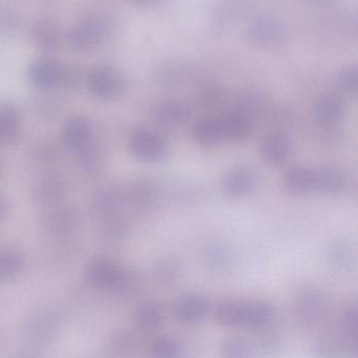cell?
I'll list each match as a JSON object with an SVG mask.
<instances>
[{"label":"cell","instance_id":"cell-34","mask_svg":"<svg viewBox=\"0 0 358 358\" xmlns=\"http://www.w3.org/2000/svg\"><path fill=\"white\" fill-rule=\"evenodd\" d=\"M79 165L87 171H95L101 166L102 154L97 145L89 143L77 152Z\"/></svg>","mask_w":358,"mask_h":358},{"label":"cell","instance_id":"cell-25","mask_svg":"<svg viewBox=\"0 0 358 358\" xmlns=\"http://www.w3.org/2000/svg\"><path fill=\"white\" fill-rule=\"evenodd\" d=\"M66 194V185L57 178L49 177L41 180L33 188L35 201L41 204L57 202Z\"/></svg>","mask_w":358,"mask_h":358},{"label":"cell","instance_id":"cell-33","mask_svg":"<svg viewBox=\"0 0 358 358\" xmlns=\"http://www.w3.org/2000/svg\"><path fill=\"white\" fill-rule=\"evenodd\" d=\"M50 228L52 231L58 234H68L71 230L74 229L76 225V217L73 211L69 209L56 211L52 215L49 222Z\"/></svg>","mask_w":358,"mask_h":358},{"label":"cell","instance_id":"cell-38","mask_svg":"<svg viewBox=\"0 0 358 358\" xmlns=\"http://www.w3.org/2000/svg\"><path fill=\"white\" fill-rule=\"evenodd\" d=\"M129 1L142 9H154L164 3L165 0H129Z\"/></svg>","mask_w":358,"mask_h":358},{"label":"cell","instance_id":"cell-30","mask_svg":"<svg viewBox=\"0 0 358 358\" xmlns=\"http://www.w3.org/2000/svg\"><path fill=\"white\" fill-rule=\"evenodd\" d=\"M182 345L175 337H160L155 341L152 347V354L155 357L175 358L181 355Z\"/></svg>","mask_w":358,"mask_h":358},{"label":"cell","instance_id":"cell-17","mask_svg":"<svg viewBox=\"0 0 358 358\" xmlns=\"http://www.w3.org/2000/svg\"><path fill=\"white\" fill-rule=\"evenodd\" d=\"M62 136L66 148L77 152L91 143L93 139V127L85 117H72L64 124Z\"/></svg>","mask_w":358,"mask_h":358},{"label":"cell","instance_id":"cell-31","mask_svg":"<svg viewBox=\"0 0 358 358\" xmlns=\"http://www.w3.org/2000/svg\"><path fill=\"white\" fill-rule=\"evenodd\" d=\"M110 343H112L113 349L117 353L129 354L137 348L138 337L131 329H119L113 335Z\"/></svg>","mask_w":358,"mask_h":358},{"label":"cell","instance_id":"cell-21","mask_svg":"<svg viewBox=\"0 0 358 358\" xmlns=\"http://www.w3.org/2000/svg\"><path fill=\"white\" fill-rule=\"evenodd\" d=\"M284 188L293 196H301L314 190V169L309 167H291L284 176Z\"/></svg>","mask_w":358,"mask_h":358},{"label":"cell","instance_id":"cell-11","mask_svg":"<svg viewBox=\"0 0 358 358\" xmlns=\"http://www.w3.org/2000/svg\"><path fill=\"white\" fill-rule=\"evenodd\" d=\"M293 145L290 138L282 131H271L262 140L259 154L264 162L271 166L285 164L292 154Z\"/></svg>","mask_w":358,"mask_h":358},{"label":"cell","instance_id":"cell-7","mask_svg":"<svg viewBox=\"0 0 358 358\" xmlns=\"http://www.w3.org/2000/svg\"><path fill=\"white\" fill-rule=\"evenodd\" d=\"M276 311L273 306L262 301H240L238 329L265 330L273 324Z\"/></svg>","mask_w":358,"mask_h":358},{"label":"cell","instance_id":"cell-28","mask_svg":"<svg viewBox=\"0 0 358 358\" xmlns=\"http://www.w3.org/2000/svg\"><path fill=\"white\" fill-rule=\"evenodd\" d=\"M22 265L24 261L20 253L14 250L0 251V282H9L16 278Z\"/></svg>","mask_w":358,"mask_h":358},{"label":"cell","instance_id":"cell-22","mask_svg":"<svg viewBox=\"0 0 358 358\" xmlns=\"http://www.w3.org/2000/svg\"><path fill=\"white\" fill-rule=\"evenodd\" d=\"M194 141L205 148L217 146L223 139L220 119L213 117H204L194 123L192 129Z\"/></svg>","mask_w":358,"mask_h":358},{"label":"cell","instance_id":"cell-18","mask_svg":"<svg viewBox=\"0 0 358 358\" xmlns=\"http://www.w3.org/2000/svg\"><path fill=\"white\" fill-rule=\"evenodd\" d=\"M32 36L36 47L49 53L57 51L62 41L59 26L51 18L37 20L33 27Z\"/></svg>","mask_w":358,"mask_h":358},{"label":"cell","instance_id":"cell-1","mask_svg":"<svg viewBox=\"0 0 358 358\" xmlns=\"http://www.w3.org/2000/svg\"><path fill=\"white\" fill-rule=\"evenodd\" d=\"M90 284L106 291H125L135 285V278L127 270L106 257L94 259L85 271Z\"/></svg>","mask_w":358,"mask_h":358},{"label":"cell","instance_id":"cell-12","mask_svg":"<svg viewBox=\"0 0 358 358\" xmlns=\"http://www.w3.org/2000/svg\"><path fill=\"white\" fill-rule=\"evenodd\" d=\"M125 204L135 210L146 211L152 208L160 199V189L150 179H139L123 188Z\"/></svg>","mask_w":358,"mask_h":358},{"label":"cell","instance_id":"cell-40","mask_svg":"<svg viewBox=\"0 0 358 358\" xmlns=\"http://www.w3.org/2000/svg\"><path fill=\"white\" fill-rule=\"evenodd\" d=\"M310 3H328L330 0H308Z\"/></svg>","mask_w":358,"mask_h":358},{"label":"cell","instance_id":"cell-16","mask_svg":"<svg viewBox=\"0 0 358 358\" xmlns=\"http://www.w3.org/2000/svg\"><path fill=\"white\" fill-rule=\"evenodd\" d=\"M209 303L201 293H187L180 297L176 306L178 318L186 324H198L208 315Z\"/></svg>","mask_w":358,"mask_h":358},{"label":"cell","instance_id":"cell-13","mask_svg":"<svg viewBox=\"0 0 358 358\" xmlns=\"http://www.w3.org/2000/svg\"><path fill=\"white\" fill-rule=\"evenodd\" d=\"M347 104L345 98L336 93H326L316 100L313 108L314 118L322 127L336 125L345 116Z\"/></svg>","mask_w":358,"mask_h":358},{"label":"cell","instance_id":"cell-19","mask_svg":"<svg viewBox=\"0 0 358 358\" xmlns=\"http://www.w3.org/2000/svg\"><path fill=\"white\" fill-rule=\"evenodd\" d=\"M189 106L183 100H163L156 108L157 120L165 127H181L189 119Z\"/></svg>","mask_w":358,"mask_h":358},{"label":"cell","instance_id":"cell-8","mask_svg":"<svg viewBox=\"0 0 358 358\" xmlns=\"http://www.w3.org/2000/svg\"><path fill=\"white\" fill-rule=\"evenodd\" d=\"M251 43L262 48H274L284 43L286 32L278 20L268 16L253 20L247 28Z\"/></svg>","mask_w":358,"mask_h":358},{"label":"cell","instance_id":"cell-20","mask_svg":"<svg viewBox=\"0 0 358 358\" xmlns=\"http://www.w3.org/2000/svg\"><path fill=\"white\" fill-rule=\"evenodd\" d=\"M223 137L230 141H244L250 137L253 129V119L242 113H228L220 119Z\"/></svg>","mask_w":358,"mask_h":358},{"label":"cell","instance_id":"cell-26","mask_svg":"<svg viewBox=\"0 0 358 358\" xmlns=\"http://www.w3.org/2000/svg\"><path fill=\"white\" fill-rule=\"evenodd\" d=\"M20 120L17 110L11 104H0V142H11L20 133Z\"/></svg>","mask_w":358,"mask_h":358},{"label":"cell","instance_id":"cell-5","mask_svg":"<svg viewBox=\"0 0 358 358\" xmlns=\"http://www.w3.org/2000/svg\"><path fill=\"white\" fill-rule=\"evenodd\" d=\"M326 308V296L322 291L314 287L301 289L295 297V317L305 326L317 324L322 320Z\"/></svg>","mask_w":358,"mask_h":358},{"label":"cell","instance_id":"cell-15","mask_svg":"<svg viewBox=\"0 0 358 358\" xmlns=\"http://www.w3.org/2000/svg\"><path fill=\"white\" fill-rule=\"evenodd\" d=\"M347 173L335 165H324L314 171V190L327 196H336L348 187Z\"/></svg>","mask_w":358,"mask_h":358},{"label":"cell","instance_id":"cell-27","mask_svg":"<svg viewBox=\"0 0 358 358\" xmlns=\"http://www.w3.org/2000/svg\"><path fill=\"white\" fill-rule=\"evenodd\" d=\"M164 311L159 303L146 301L138 307L136 322L144 330H155L164 322Z\"/></svg>","mask_w":358,"mask_h":358},{"label":"cell","instance_id":"cell-35","mask_svg":"<svg viewBox=\"0 0 358 358\" xmlns=\"http://www.w3.org/2000/svg\"><path fill=\"white\" fill-rule=\"evenodd\" d=\"M336 85L343 93L355 95L358 89V70L356 66H345L336 76Z\"/></svg>","mask_w":358,"mask_h":358},{"label":"cell","instance_id":"cell-37","mask_svg":"<svg viewBox=\"0 0 358 358\" xmlns=\"http://www.w3.org/2000/svg\"><path fill=\"white\" fill-rule=\"evenodd\" d=\"M284 339L276 331H266L257 338V348L263 352L278 351L282 348Z\"/></svg>","mask_w":358,"mask_h":358},{"label":"cell","instance_id":"cell-14","mask_svg":"<svg viewBox=\"0 0 358 358\" xmlns=\"http://www.w3.org/2000/svg\"><path fill=\"white\" fill-rule=\"evenodd\" d=\"M324 262L331 271L337 273L349 272L356 264V249L349 241L334 240L324 250Z\"/></svg>","mask_w":358,"mask_h":358},{"label":"cell","instance_id":"cell-32","mask_svg":"<svg viewBox=\"0 0 358 358\" xmlns=\"http://www.w3.org/2000/svg\"><path fill=\"white\" fill-rule=\"evenodd\" d=\"M313 352L316 356L322 357H339V356H350L349 351L343 341L334 339L324 338L316 341L313 347Z\"/></svg>","mask_w":358,"mask_h":358},{"label":"cell","instance_id":"cell-3","mask_svg":"<svg viewBox=\"0 0 358 358\" xmlns=\"http://www.w3.org/2000/svg\"><path fill=\"white\" fill-rule=\"evenodd\" d=\"M129 150L138 160L146 163H158L167 156V144L164 138L154 129L140 127L129 138Z\"/></svg>","mask_w":358,"mask_h":358},{"label":"cell","instance_id":"cell-24","mask_svg":"<svg viewBox=\"0 0 358 358\" xmlns=\"http://www.w3.org/2000/svg\"><path fill=\"white\" fill-rule=\"evenodd\" d=\"M152 278L158 286L169 288L177 284L181 276V266L171 257H161L152 270Z\"/></svg>","mask_w":358,"mask_h":358},{"label":"cell","instance_id":"cell-39","mask_svg":"<svg viewBox=\"0 0 358 358\" xmlns=\"http://www.w3.org/2000/svg\"><path fill=\"white\" fill-rule=\"evenodd\" d=\"M8 211H9V204L6 199L0 196V223L7 217Z\"/></svg>","mask_w":358,"mask_h":358},{"label":"cell","instance_id":"cell-6","mask_svg":"<svg viewBox=\"0 0 358 358\" xmlns=\"http://www.w3.org/2000/svg\"><path fill=\"white\" fill-rule=\"evenodd\" d=\"M28 78L34 87L49 90L66 85L70 78L66 68L52 59H39L29 66Z\"/></svg>","mask_w":358,"mask_h":358},{"label":"cell","instance_id":"cell-29","mask_svg":"<svg viewBox=\"0 0 358 358\" xmlns=\"http://www.w3.org/2000/svg\"><path fill=\"white\" fill-rule=\"evenodd\" d=\"M220 352L223 357H249L252 355L253 349L250 343L243 337L230 336L223 341Z\"/></svg>","mask_w":358,"mask_h":358},{"label":"cell","instance_id":"cell-2","mask_svg":"<svg viewBox=\"0 0 358 358\" xmlns=\"http://www.w3.org/2000/svg\"><path fill=\"white\" fill-rule=\"evenodd\" d=\"M110 24L100 15H91L77 22L69 33V43L79 52L95 51L108 38Z\"/></svg>","mask_w":358,"mask_h":358},{"label":"cell","instance_id":"cell-36","mask_svg":"<svg viewBox=\"0 0 358 358\" xmlns=\"http://www.w3.org/2000/svg\"><path fill=\"white\" fill-rule=\"evenodd\" d=\"M201 104L206 110H217L223 104L224 93L217 87H206L199 96Z\"/></svg>","mask_w":358,"mask_h":358},{"label":"cell","instance_id":"cell-10","mask_svg":"<svg viewBox=\"0 0 358 358\" xmlns=\"http://www.w3.org/2000/svg\"><path fill=\"white\" fill-rule=\"evenodd\" d=\"M205 266L213 273L224 274L236 266L238 255L231 245L225 241H209L203 250Z\"/></svg>","mask_w":358,"mask_h":358},{"label":"cell","instance_id":"cell-4","mask_svg":"<svg viewBox=\"0 0 358 358\" xmlns=\"http://www.w3.org/2000/svg\"><path fill=\"white\" fill-rule=\"evenodd\" d=\"M87 87L95 97L103 100L118 98L124 91V78L119 71L112 66L94 68L87 75Z\"/></svg>","mask_w":358,"mask_h":358},{"label":"cell","instance_id":"cell-23","mask_svg":"<svg viewBox=\"0 0 358 358\" xmlns=\"http://www.w3.org/2000/svg\"><path fill=\"white\" fill-rule=\"evenodd\" d=\"M339 332L343 343L347 347L350 356H356L358 353L357 334V307L350 306L341 314L339 320Z\"/></svg>","mask_w":358,"mask_h":358},{"label":"cell","instance_id":"cell-9","mask_svg":"<svg viewBox=\"0 0 358 358\" xmlns=\"http://www.w3.org/2000/svg\"><path fill=\"white\" fill-rule=\"evenodd\" d=\"M259 176L255 169L246 165L232 167L222 178V188L230 196L243 198L257 189Z\"/></svg>","mask_w":358,"mask_h":358}]
</instances>
